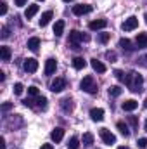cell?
<instances>
[{"mask_svg":"<svg viewBox=\"0 0 147 149\" xmlns=\"http://www.w3.org/2000/svg\"><path fill=\"white\" fill-rule=\"evenodd\" d=\"M125 83H126V87L132 92H140L142 85H144V78H142V74H139L137 71H130V73H126Z\"/></svg>","mask_w":147,"mask_h":149,"instance_id":"obj_1","label":"cell"},{"mask_svg":"<svg viewBox=\"0 0 147 149\" xmlns=\"http://www.w3.org/2000/svg\"><path fill=\"white\" fill-rule=\"evenodd\" d=\"M88 40H90L88 35H83V33H80L78 30L69 31V45H71L73 49H80V42H88Z\"/></svg>","mask_w":147,"mask_h":149,"instance_id":"obj_2","label":"cell"},{"mask_svg":"<svg viewBox=\"0 0 147 149\" xmlns=\"http://www.w3.org/2000/svg\"><path fill=\"white\" fill-rule=\"evenodd\" d=\"M80 87H81V90L87 92V94H97V85H95L94 76H85V78L81 80Z\"/></svg>","mask_w":147,"mask_h":149,"instance_id":"obj_3","label":"cell"},{"mask_svg":"<svg viewBox=\"0 0 147 149\" xmlns=\"http://www.w3.org/2000/svg\"><path fill=\"white\" fill-rule=\"evenodd\" d=\"M101 139L104 141V144H116V135L111 132V130H107V128H101Z\"/></svg>","mask_w":147,"mask_h":149,"instance_id":"obj_4","label":"cell"},{"mask_svg":"<svg viewBox=\"0 0 147 149\" xmlns=\"http://www.w3.org/2000/svg\"><path fill=\"white\" fill-rule=\"evenodd\" d=\"M139 26V19L135 17V16H130L128 19H125V23H123V31H132V30H135Z\"/></svg>","mask_w":147,"mask_h":149,"instance_id":"obj_5","label":"cell"},{"mask_svg":"<svg viewBox=\"0 0 147 149\" xmlns=\"http://www.w3.org/2000/svg\"><path fill=\"white\" fill-rule=\"evenodd\" d=\"M66 88V80L64 78H55L52 83H50V90L52 92H62Z\"/></svg>","mask_w":147,"mask_h":149,"instance_id":"obj_6","label":"cell"},{"mask_svg":"<svg viewBox=\"0 0 147 149\" xmlns=\"http://www.w3.org/2000/svg\"><path fill=\"white\" fill-rule=\"evenodd\" d=\"M37 70H38V61L33 59V57H28L24 61V71L26 73H35Z\"/></svg>","mask_w":147,"mask_h":149,"instance_id":"obj_7","label":"cell"},{"mask_svg":"<svg viewBox=\"0 0 147 149\" xmlns=\"http://www.w3.org/2000/svg\"><path fill=\"white\" fill-rule=\"evenodd\" d=\"M55 68H57V63H55V59H47L45 61V74L47 76H50V74L55 73Z\"/></svg>","mask_w":147,"mask_h":149,"instance_id":"obj_8","label":"cell"},{"mask_svg":"<svg viewBox=\"0 0 147 149\" xmlns=\"http://www.w3.org/2000/svg\"><path fill=\"white\" fill-rule=\"evenodd\" d=\"M62 137H64V128H61V127H57V128H54L52 132H50V139L57 144V142H61L62 141Z\"/></svg>","mask_w":147,"mask_h":149,"instance_id":"obj_9","label":"cell"},{"mask_svg":"<svg viewBox=\"0 0 147 149\" xmlns=\"http://www.w3.org/2000/svg\"><path fill=\"white\" fill-rule=\"evenodd\" d=\"M92 12V5H74L73 7V14L74 16H83Z\"/></svg>","mask_w":147,"mask_h":149,"instance_id":"obj_10","label":"cell"},{"mask_svg":"<svg viewBox=\"0 0 147 149\" xmlns=\"http://www.w3.org/2000/svg\"><path fill=\"white\" fill-rule=\"evenodd\" d=\"M106 26H107V21H106V19H97V21H92V23L88 24V28H90L92 31L102 30V28H106Z\"/></svg>","mask_w":147,"mask_h":149,"instance_id":"obj_11","label":"cell"},{"mask_svg":"<svg viewBox=\"0 0 147 149\" xmlns=\"http://www.w3.org/2000/svg\"><path fill=\"white\" fill-rule=\"evenodd\" d=\"M90 118H92L94 121H102V120H104V109H101V108L90 109Z\"/></svg>","mask_w":147,"mask_h":149,"instance_id":"obj_12","label":"cell"},{"mask_svg":"<svg viewBox=\"0 0 147 149\" xmlns=\"http://www.w3.org/2000/svg\"><path fill=\"white\" fill-rule=\"evenodd\" d=\"M123 111H135L137 108H139V102L135 101V99H128V101H125L123 102Z\"/></svg>","mask_w":147,"mask_h":149,"instance_id":"obj_13","label":"cell"},{"mask_svg":"<svg viewBox=\"0 0 147 149\" xmlns=\"http://www.w3.org/2000/svg\"><path fill=\"white\" fill-rule=\"evenodd\" d=\"M61 108H62V111L64 113H71L74 109V104H73V101H71L69 97H66V99L61 101Z\"/></svg>","mask_w":147,"mask_h":149,"instance_id":"obj_14","label":"cell"},{"mask_svg":"<svg viewBox=\"0 0 147 149\" xmlns=\"http://www.w3.org/2000/svg\"><path fill=\"white\" fill-rule=\"evenodd\" d=\"M52 16H54V12L52 10H45L43 14H42V17H40V26H47L49 23H50V19H52Z\"/></svg>","mask_w":147,"mask_h":149,"instance_id":"obj_15","label":"cell"},{"mask_svg":"<svg viewBox=\"0 0 147 149\" xmlns=\"http://www.w3.org/2000/svg\"><path fill=\"white\" fill-rule=\"evenodd\" d=\"M90 64H92L94 71H97V73H106V64H102L99 59H92Z\"/></svg>","mask_w":147,"mask_h":149,"instance_id":"obj_16","label":"cell"},{"mask_svg":"<svg viewBox=\"0 0 147 149\" xmlns=\"http://www.w3.org/2000/svg\"><path fill=\"white\" fill-rule=\"evenodd\" d=\"M137 47L139 49H146L147 47V33H139L137 35V40H135Z\"/></svg>","mask_w":147,"mask_h":149,"instance_id":"obj_17","label":"cell"},{"mask_svg":"<svg viewBox=\"0 0 147 149\" xmlns=\"http://www.w3.org/2000/svg\"><path fill=\"white\" fill-rule=\"evenodd\" d=\"M37 12H38V5H37V3H31V5H28V9H26V12H24V17L31 19Z\"/></svg>","mask_w":147,"mask_h":149,"instance_id":"obj_18","label":"cell"},{"mask_svg":"<svg viewBox=\"0 0 147 149\" xmlns=\"http://www.w3.org/2000/svg\"><path fill=\"white\" fill-rule=\"evenodd\" d=\"M38 47H40V38H38V37H33V38H30V40H28V49H30V50L37 52Z\"/></svg>","mask_w":147,"mask_h":149,"instance_id":"obj_19","label":"cell"},{"mask_svg":"<svg viewBox=\"0 0 147 149\" xmlns=\"http://www.w3.org/2000/svg\"><path fill=\"white\" fill-rule=\"evenodd\" d=\"M64 26H66L64 21H57V23L54 24V35H55V37H61V35L64 33Z\"/></svg>","mask_w":147,"mask_h":149,"instance_id":"obj_20","label":"cell"},{"mask_svg":"<svg viewBox=\"0 0 147 149\" xmlns=\"http://www.w3.org/2000/svg\"><path fill=\"white\" fill-rule=\"evenodd\" d=\"M87 66V61L83 59V57H74L73 59V68L74 70H83Z\"/></svg>","mask_w":147,"mask_h":149,"instance_id":"obj_21","label":"cell"},{"mask_svg":"<svg viewBox=\"0 0 147 149\" xmlns=\"http://www.w3.org/2000/svg\"><path fill=\"white\" fill-rule=\"evenodd\" d=\"M0 57H2V61H10V49L9 47H0Z\"/></svg>","mask_w":147,"mask_h":149,"instance_id":"obj_22","label":"cell"},{"mask_svg":"<svg viewBox=\"0 0 147 149\" xmlns=\"http://www.w3.org/2000/svg\"><path fill=\"white\" fill-rule=\"evenodd\" d=\"M121 92H123V88H121V87H118V85L109 87V95H111V97H119V95H121Z\"/></svg>","mask_w":147,"mask_h":149,"instance_id":"obj_23","label":"cell"},{"mask_svg":"<svg viewBox=\"0 0 147 149\" xmlns=\"http://www.w3.org/2000/svg\"><path fill=\"white\" fill-rule=\"evenodd\" d=\"M119 47L123 49V50H132L133 47H132V42L128 40V38H121L119 40Z\"/></svg>","mask_w":147,"mask_h":149,"instance_id":"obj_24","label":"cell"},{"mask_svg":"<svg viewBox=\"0 0 147 149\" xmlns=\"http://www.w3.org/2000/svg\"><path fill=\"white\" fill-rule=\"evenodd\" d=\"M118 130H119V132H121V135H125V137H128V135H130V130H128L126 123H123V121H118Z\"/></svg>","mask_w":147,"mask_h":149,"instance_id":"obj_25","label":"cell"},{"mask_svg":"<svg viewBox=\"0 0 147 149\" xmlns=\"http://www.w3.org/2000/svg\"><path fill=\"white\" fill-rule=\"evenodd\" d=\"M94 144V135L90 132H85L83 134V146H92Z\"/></svg>","mask_w":147,"mask_h":149,"instance_id":"obj_26","label":"cell"},{"mask_svg":"<svg viewBox=\"0 0 147 149\" xmlns=\"http://www.w3.org/2000/svg\"><path fill=\"white\" fill-rule=\"evenodd\" d=\"M68 148H69V149H78V148H80V141H78V137H71V139H69Z\"/></svg>","mask_w":147,"mask_h":149,"instance_id":"obj_27","label":"cell"},{"mask_svg":"<svg viewBox=\"0 0 147 149\" xmlns=\"http://www.w3.org/2000/svg\"><path fill=\"white\" fill-rule=\"evenodd\" d=\"M109 38H111L109 33H99L97 42H99V43H107V42H109Z\"/></svg>","mask_w":147,"mask_h":149,"instance_id":"obj_28","label":"cell"},{"mask_svg":"<svg viewBox=\"0 0 147 149\" xmlns=\"http://www.w3.org/2000/svg\"><path fill=\"white\" fill-rule=\"evenodd\" d=\"M126 120H128V123H130L133 128H139V118H137V116H128Z\"/></svg>","mask_w":147,"mask_h":149,"instance_id":"obj_29","label":"cell"},{"mask_svg":"<svg viewBox=\"0 0 147 149\" xmlns=\"http://www.w3.org/2000/svg\"><path fill=\"white\" fill-rule=\"evenodd\" d=\"M28 94L31 97H40V90H38L37 87H28Z\"/></svg>","mask_w":147,"mask_h":149,"instance_id":"obj_30","label":"cell"},{"mask_svg":"<svg viewBox=\"0 0 147 149\" xmlns=\"http://www.w3.org/2000/svg\"><path fill=\"white\" fill-rule=\"evenodd\" d=\"M23 90H24L23 83H19V81H17V83L14 85V94H16V95H21V94H23Z\"/></svg>","mask_w":147,"mask_h":149,"instance_id":"obj_31","label":"cell"},{"mask_svg":"<svg viewBox=\"0 0 147 149\" xmlns=\"http://www.w3.org/2000/svg\"><path fill=\"white\" fill-rule=\"evenodd\" d=\"M37 102L42 109H47V99L45 97H37Z\"/></svg>","mask_w":147,"mask_h":149,"instance_id":"obj_32","label":"cell"},{"mask_svg":"<svg viewBox=\"0 0 147 149\" xmlns=\"http://www.w3.org/2000/svg\"><path fill=\"white\" fill-rule=\"evenodd\" d=\"M114 76H116V78H118L119 81H125V78H126V74L123 73L121 70H116V71H114Z\"/></svg>","mask_w":147,"mask_h":149,"instance_id":"obj_33","label":"cell"},{"mask_svg":"<svg viewBox=\"0 0 147 149\" xmlns=\"http://www.w3.org/2000/svg\"><path fill=\"white\" fill-rule=\"evenodd\" d=\"M10 37V30H9V26H2V38L5 40V38Z\"/></svg>","mask_w":147,"mask_h":149,"instance_id":"obj_34","label":"cell"},{"mask_svg":"<svg viewBox=\"0 0 147 149\" xmlns=\"http://www.w3.org/2000/svg\"><path fill=\"white\" fill-rule=\"evenodd\" d=\"M9 109H12V104L10 102H3L2 104V113H7Z\"/></svg>","mask_w":147,"mask_h":149,"instance_id":"obj_35","label":"cell"},{"mask_svg":"<svg viewBox=\"0 0 147 149\" xmlns=\"http://www.w3.org/2000/svg\"><path fill=\"white\" fill-rule=\"evenodd\" d=\"M0 14H2V16H5V14H7V3H5V2H2V3H0Z\"/></svg>","mask_w":147,"mask_h":149,"instance_id":"obj_36","label":"cell"},{"mask_svg":"<svg viewBox=\"0 0 147 149\" xmlns=\"http://www.w3.org/2000/svg\"><path fill=\"white\" fill-rule=\"evenodd\" d=\"M137 144H139V148H147V139H139V141H137Z\"/></svg>","mask_w":147,"mask_h":149,"instance_id":"obj_37","label":"cell"},{"mask_svg":"<svg viewBox=\"0 0 147 149\" xmlns=\"http://www.w3.org/2000/svg\"><path fill=\"white\" fill-rule=\"evenodd\" d=\"M106 57L109 59L111 63H114V61H116V54H114V52H107V54H106Z\"/></svg>","mask_w":147,"mask_h":149,"instance_id":"obj_38","label":"cell"},{"mask_svg":"<svg viewBox=\"0 0 147 149\" xmlns=\"http://www.w3.org/2000/svg\"><path fill=\"white\" fill-rule=\"evenodd\" d=\"M23 104H24V106H28V108H33V101H31V99H24V101H23Z\"/></svg>","mask_w":147,"mask_h":149,"instance_id":"obj_39","label":"cell"},{"mask_svg":"<svg viewBox=\"0 0 147 149\" xmlns=\"http://www.w3.org/2000/svg\"><path fill=\"white\" fill-rule=\"evenodd\" d=\"M26 2H28V0H16V5L21 7V5H26Z\"/></svg>","mask_w":147,"mask_h":149,"instance_id":"obj_40","label":"cell"},{"mask_svg":"<svg viewBox=\"0 0 147 149\" xmlns=\"http://www.w3.org/2000/svg\"><path fill=\"white\" fill-rule=\"evenodd\" d=\"M40 149H54V148H52V144H42Z\"/></svg>","mask_w":147,"mask_h":149,"instance_id":"obj_41","label":"cell"},{"mask_svg":"<svg viewBox=\"0 0 147 149\" xmlns=\"http://www.w3.org/2000/svg\"><path fill=\"white\" fill-rule=\"evenodd\" d=\"M0 149H5V139L3 137L0 139Z\"/></svg>","mask_w":147,"mask_h":149,"instance_id":"obj_42","label":"cell"},{"mask_svg":"<svg viewBox=\"0 0 147 149\" xmlns=\"http://www.w3.org/2000/svg\"><path fill=\"white\" fill-rule=\"evenodd\" d=\"M3 80H5V73H3V71H0V81H3Z\"/></svg>","mask_w":147,"mask_h":149,"instance_id":"obj_43","label":"cell"},{"mask_svg":"<svg viewBox=\"0 0 147 149\" xmlns=\"http://www.w3.org/2000/svg\"><path fill=\"white\" fill-rule=\"evenodd\" d=\"M144 108H146V109H147V99H146V101H144Z\"/></svg>","mask_w":147,"mask_h":149,"instance_id":"obj_44","label":"cell"},{"mask_svg":"<svg viewBox=\"0 0 147 149\" xmlns=\"http://www.w3.org/2000/svg\"><path fill=\"white\" fill-rule=\"evenodd\" d=\"M118 149H130V148H125V146H121V148H118Z\"/></svg>","mask_w":147,"mask_h":149,"instance_id":"obj_45","label":"cell"},{"mask_svg":"<svg viewBox=\"0 0 147 149\" xmlns=\"http://www.w3.org/2000/svg\"><path fill=\"white\" fill-rule=\"evenodd\" d=\"M144 128H146V132H147V120H146V125H144Z\"/></svg>","mask_w":147,"mask_h":149,"instance_id":"obj_46","label":"cell"},{"mask_svg":"<svg viewBox=\"0 0 147 149\" xmlns=\"http://www.w3.org/2000/svg\"><path fill=\"white\" fill-rule=\"evenodd\" d=\"M64 2H74V0H64Z\"/></svg>","mask_w":147,"mask_h":149,"instance_id":"obj_47","label":"cell"},{"mask_svg":"<svg viewBox=\"0 0 147 149\" xmlns=\"http://www.w3.org/2000/svg\"><path fill=\"white\" fill-rule=\"evenodd\" d=\"M146 23H147V14H146Z\"/></svg>","mask_w":147,"mask_h":149,"instance_id":"obj_48","label":"cell"}]
</instances>
